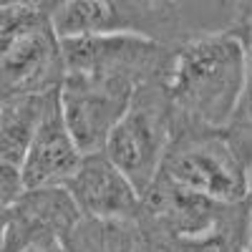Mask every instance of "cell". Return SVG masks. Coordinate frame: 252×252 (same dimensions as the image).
Segmentation results:
<instances>
[{
	"label": "cell",
	"instance_id": "obj_1",
	"mask_svg": "<svg viewBox=\"0 0 252 252\" xmlns=\"http://www.w3.org/2000/svg\"><path fill=\"white\" fill-rule=\"evenodd\" d=\"M247 51L232 33L202 35L172 53L161 83L177 126L224 131L245 89Z\"/></svg>",
	"mask_w": 252,
	"mask_h": 252
},
{
	"label": "cell",
	"instance_id": "obj_2",
	"mask_svg": "<svg viewBox=\"0 0 252 252\" xmlns=\"http://www.w3.org/2000/svg\"><path fill=\"white\" fill-rule=\"evenodd\" d=\"M174 129L177 114L161 78L146 81L134 91L129 109L111 131L103 154L126 174L139 194H144L161 169Z\"/></svg>",
	"mask_w": 252,
	"mask_h": 252
},
{
	"label": "cell",
	"instance_id": "obj_3",
	"mask_svg": "<svg viewBox=\"0 0 252 252\" xmlns=\"http://www.w3.org/2000/svg\"><path fill=\"white\" fill-rule=\"evenodd\" d=\"M63 78L66 63L51 18L0 8V98L51 94Z\"/></svg>",
	"mask_w": 252,
	"mask_h": 252
},
{
	"label": "cell",
	"instance_id": "obj_4",
	"mask_svg": "<svg viewBox=\"0 0 252 252\" xmlns=\"http://www.w3.org/2000/svg\"><path fill=\"white\" fill-rule=\"evenodd\" d=\"M157 177L222 204L247 199V166L232 152L224 131L177 126Z\"/></svg>",
	"mask_w": 252,
	"mask_h": 252
},
{
	"label": "cell",
	"instance_id": "obj_5",
	"mask_svg": "<svg viewBox=\"0 0 252 252\" xmlns=\"http://www.w3.org/2000/svg\"><path fill=\"white\" fill-rule=\"evenodd\" d=\"M66 73L121 78L134 86L164 78L172 61L157 38L144 33H101L61 38Z\"/></svg>",
	"mask_w": 252,
	"mask_h": 252
},
{
	"label": "cell",
	"instance_id": "obj_6",
	"mask_svg": "<svg viewBox=\"0 0 252 252\" xmlns=\"http://www.w3.org/2000/svg\"><path fill=\"white\" fill-rule=\"evenodd\" d=\"M136 89L139 86L121 78L66 73L58 89L61 114L83 157L106 149L109 136L124 119Z\"/></svg>",
	"mask_w": 252,
	"mask_h": 252
},
{
	"label": "cell",
	"instance_id": "obj_7",
	"mask_svg": "<svg viewBox=\"0 0 252 252\" xmlns=\"http://www.w3.org/2000/svg\"><path fill=\"white\" fill-rule=\"evenodd\" d=\"M81 212L66 187L26 189L8 212L5 242L0 252H26L31 247H61L81 222Z\"/></svg>",
	"mask_w": 252,
	"mask_h": 252
},
{
	"label": "cell",
	"instance_id": "obj_8",
	"mask_svg": "<svg viewBox=\"0 0 252 252\" xmlns=\"http://www.w3.org/2000/svg\"><path fill=\"white\" fill-rule=\"evenodd\" d=\"M81 217L98 222H136L144 215V199L126 174L103 154H86L73 177L63 184Z\"/></svg>",
	"mask_w": 252,
	"mask_h": 252
},
{
	"label": "cell",
	"instance_id": "obj_9",
	"mask_svg": "<svg viewBox=\"0 0 252 252\" xmlns=\"http://www.w3.org/2000/svg\"><path fill=\"white\" fill-rule=\"evenodd\" d=\"M83 154L68 131L61 114L58 94L48 106L43 121L28 146V154L20 164L26 189H43V187H63L73 172L78 169Z\"/></svg>",
	"mask_w": 252,
	"mask_h": 252
},
{
	"label": "cell",
	"instance_id": "obj_10",
	"mask_svg": "<svg viewBox=\"0 0 252 252\" xmlns=\"http://www.w3.org/2000/svg\"><path fill=\"white\" fill-rule=\"evenodd\" d=\"M141 0H66L51 18L58 38L101 33H144Z\"/></svg>",
	"mask_w": 252,
	"mask_h": 252
},
{
	"label": "cell",
	"instance_id": "obj_11",
	"mask_svg": "<svg viewBox=\"0 0 252 252\" xmlns=\"http://www.w3.org/2000/svg\"><path fill=\"white\" fill-rule=\"evenodd\" d=\"M58 89L51 94H23L0 98V161L20 166L28 146L53 103Z\"/></svg>",
	"mask_w": 252,
	"mask_h": 252
},
{
	"label": "cell",
	"instance_id": "obj_12",
	"mask_svg": "<svg viewBox=\"0 0 252 252\" xmlns=\"http://www.w3.org/2000/svg\"><path fill=\"white\" fill-rule=\"evenodd\" d=\"M250 217L252 202H237L227 209L222 222L207 235L177 240L179 252H252L250 250Z\"/></svg>",
	"mask_w": 252,
	"mask_h": 252
},
{
	"label": "cell",
	"instance_id": "obj_13",
	"mask_svg": "<svg viewBox=\"0 0 252 252\" xmlns=\"http://www.w3.org/2000/svg\"><path fill=\"white\" fill-rule=\"evenodd\" d=\"M247 51V68H245V89L240 96V103L235 109V116L229 119L224 136L232 146V152L240 157V161L252 169V46H245Z\"/></svg>",
	"mask_w": 252,
	"mask_h": 252
},
{
	"label": "cell",
	"instance_id": "obj_14",
	"mask_svg": "<svg viewBox=\"0 0 252 252\" xmlns=\"http://www.w3.org/2000/svg\"><path fill=\"white\" fill-rule=\"evenodd\" d=\"M23 194H26V182L20 166L0 161V212H10V207Z\"/></svg>",
	"mask_w": 252,
	"mask_h": 252
},
{
	"label": "cell",
	"instance_id": "obj_15",
	"mask_svg": "<svg viewBox=\"0 0 252 252\" xmlns=\"http://www.w3.org/2000/svg\"><path fill=\"white\" fill-rule=\"evenodd\" d=\"M66 3V0H0V8H18V10H31L53 18V13Z\"/></svg>",
	"mask_w": 252,
	"mask_h": 252
},
{
	"label": "cell",
	"instance_id": "obj_16",
	"mask_svg": "<svg viewBox=\"0 0 252 252\" xmlns=\"http://www.w3.org/2000/svg\"><path fill=\"white\" fill-rule=\"evenodd\" d=\"M5 227H8V212H0V250L5 242Z\"/></svg>",
	"mask_w": 252,
	"mask_h": 252
},
{
	"label": "cell",
	"instance_id": "obj_17",
	"mask_svg": "<svg viewBox=\"0 0 252 252\" xmlns=\"http://www.w3.org/2000/svg\"><path fill=\"white\" fill-rule=\"evenodd\" d=\"M247 199L252 202V169L247 172Z\"/></svg>",
	"mask_w": 252,
	"mask_h": 252
},
{
	"label": "cell",
	"instance_id": "obj_18",
	"mask_svg": "<svg viewBox=\"0 0 252 252\" xmlns=\"http://www.w3.org/2000/svg\"><path fill=\"white\" fill-rule=\"evenodd\" d=\"M250 250H252V217H250Z\"/></svg>",
	"mask_w": 252,
	"mask_h": 252
},
{
	"label": "cell",
	"instance_id": "obj_19",
	"mask_svg": "<svg viewBox=\"0 0 252 252\" xmlns=\"http://www.w3.org/2000/svg\"><path fill=\"white\" fill-rule=\"evenodd\" d=\"M61 252H63V250H61Z\"/></svg>",
	"mask_w": 252,
	"mask_h": 252
}]
</instances>
